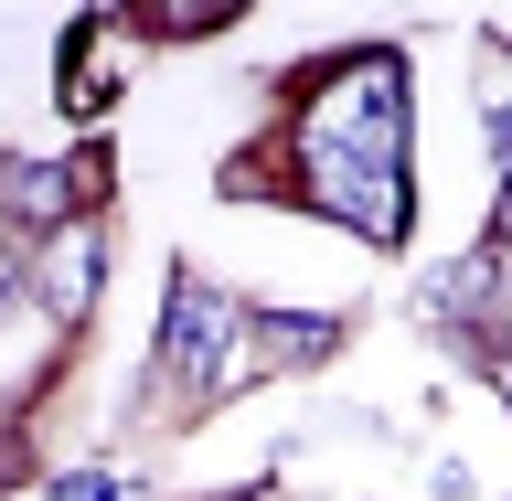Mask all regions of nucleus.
<instances>
[{"mask_svg":"<svg viewBox=\"0 0 512 501\" xmlns=\"http://www.w3.org/2000/svg\"><path fill=\"white\" fill-rule=\"evenodd\" d=\"M502 246H512V182H502Z\"/></svg>","mask_w":512,"mask_h":501,"instance_id":"423d86ee","label":"nucleus"},{"mask_svg":"<svg viewBox=\"0 0 512 501\" xmlns=\"http://www.w3.org/2000/svg\"><path fill=\"white\" fill-rule=\"evenodd\" d=\"M54 501H128V480H118V470H64Z\"/></svg>","mask_w":512,"mask_h":501,"instance_id":"39448f33","label":"nucleus"},{"mask_svg":"<svg viewBox=\"0 0 512 501\" xmlns=\"http://www.w3.org/2000/svg\"><path fill=\"white\" fill-rule=\"evenodd\" d=\"M75 171H64V160H22V171H11V214H22V235H64L54 214H75Z\"/></svg>","mask_w":512,"mask_h":501,"instance_id":"20e7f679","label":"nucleus"},{"mask_svg":"<svg viewBox=\"0 0 512 501\" xmlns=\"http://www.w3.org/2000/svg\"><path fill=\"white\" fill-rule=\"evenodd\" d=\"M96 278H107V235H96V224H64L54 256H43V299H54L64 320H86L96 310Z\"/></svg>","mask_w":512,"mask_h":501,"instance_id":"7ed1b4c3","label":"nucleus"},{"mask_svg":"<svg viewBox=\"0 0 512 501\" xmlns=\"http://www.w3.org/2000/svg\"><path fill=\"white\" fill-rule=\"evenodd\" d=\"M310 171L320 203L363 224L374 246L406 235V75H395V54H352L331 75V107L310 118Z\"/></svg>","mask_w":512,"mask_h":501,"instance_id":"f257e3e1","label":"nucleus"},{"mask_svg":"<svg viewBox=\"0 0 512 501\" xmlns=\"http://www.w3.org/2000/svg\"><path fill=\"white\" fill-rule=\"evenodd\" d=\"M160 352H171V384H182V395H214V384H235L246 320L224 310L203 278H182V288H171V331H160Z\"/></svg>","mask_w":512,"mask_h":501,"instance_id":"f03ea898","label":"nucleus"}]
</instances>
